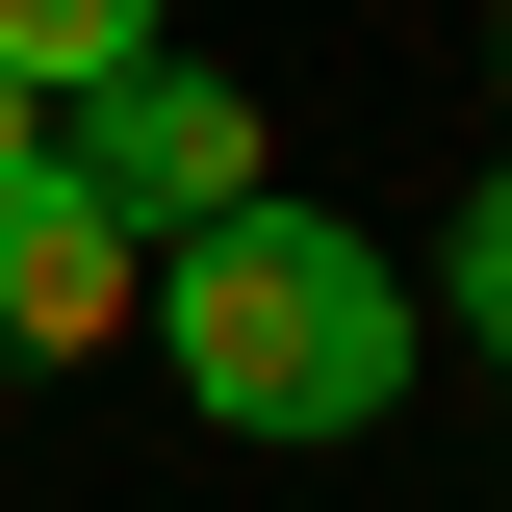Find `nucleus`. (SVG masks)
<instances>
[{
    "label": "nucleus",
    "mask_w": 512,
    "mask_h": 512,
    "mask_svg": "<svg viewBox=\"0 0 512 512\" xmlns=\"http://www.w3.org/2000/svg\"><path fill=\"white\" fill-rule=\"evenodd\" d=\"M26 180H77V128L26 103V77H0V205H26Z\"/></svg>",
    "instance_id": "5"
},
{
    "label": "nucleus",
    "mask_w": 512,
    "mask_h": 512,
    "mask_svg": "<svg viewBox=\"0 0 512 512\" xmlns=\"http://www.w3.org/2000/svg\"><path fill=\"white\" fill-rule=\"evenodd\" d=\"M0 77H26V103H103V77H154V0H0Z\"/></svg>",
    "instance_id": "4"
},
{
    "label": "nucleus",
    "mask_w": 512,
    "mask_h": 512,
    "mask_svg": "<svg viewBox=\"0 0 512 512\" xmlns=\"http://www.w3.org/2000/svg\"><path fill=\"white\" fill-rule=\"evenodd\" d=\"M77 333H128V231L77 180H26L0 205V359H77Z\"/></svg>",
    "instance_id": "3"
},
{
    "label": "nucleus",
    "mask_w": 512,
    "mask_h": 512,
    "mask_svg": "<svg viewBox=\"0 0 512 512\" xmlns=\"http://www.w3.org/2000/svg\"><path fill=\"white\" fill-rule=\"evenodd\" d=\"M461 333H512V205H487V231H461Z\"/></svg>",
    "instance_id": "6"
},
{
    "label": "nucleus",
    "mask_w": 512,
    "mask_h": 512,
    "mask_svg": "<svg viewBox=\"0 0 512 512\" xmlns=\"http://www.w3.org/2000/svg\"><path fill=\"white\" fill-rule=\"evenodd\" d=\"M77 205H103V231L128 256H154V231H231V205H256V103H231V77H180V52H154V77H103V103H77Z\"/></svg>",
    "instance_id": "2"
},
{
    "label": "nucleus",
    "mask_w": 512,
    "mask_h": 512,
    "mask_svg": "<svg viewBox=\"0 0 512 512\" xmlns=\"http://www.w3.org/2000/svg\"><path fill=\"white\" fill-rule=\"evenodd\" d=\"M180 384L231 436H359L384 384H410V308H384V256L308 231V205H231L180 256Z\"/></svg>",
    "instance_id": "1"
}]
</instances>
